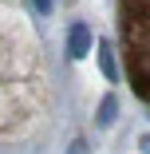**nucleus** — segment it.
<instances>
[{
	"mask_svg": "<svg viewBox=\"0 0 150 154\" xmlns=\"http://www.w3.org/2000/svg\"><path fill=\"white\" fill-rule=\"evenodd\" d=\"M118 36L130 87L142 103H150V0H118Z\"/></svg>",
	"mask_w": 150,
	"mask_h": 154,
	"instance_id": "obj_1",
	"label": "nucleus"
}]
</instances>
